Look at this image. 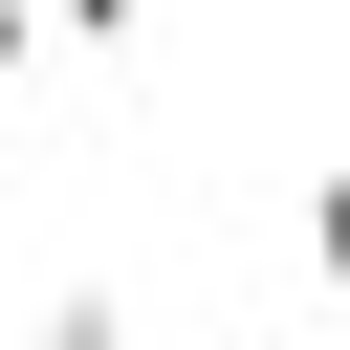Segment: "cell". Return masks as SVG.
I'll return each instance as SVG.
<instances>
[{
    "instance_id": "3",
    "label": "cell",
    "mask_w": 350,
    "mask_h": 350,
    "mask_svg": "<svg viewBox=\"0 0 350 350\" xmlns=\"http://www.w3.org/2000/svg\"><path fill=\"white\" fill-rule=\"evenodd\" d=\"M306 262H328V284H350V175H328V197H306Z\"/></svg>"
},
{
    "instance_id": "4",
    "label": "cell",
    "mask_w": 350,
    "mask_h": 350,
    "mask_svg": "<svg viewBox=\"0 0 350 350\" xmlns=\"http://www.w3.org/2000/svg\"><path fill=\"white\" fill-rule=\"evenodd\" d=\"M22 66H44V22H22V0H0V88H22Z\"/></svg>"
},
{
    "instance_id": "1",
    "label": "cell",
    "mask_w": 350,
    "mask_h": 350,
    "mask_svg": "<svg viewBox=\"0 0 350 350\" xmlns=\"http://www.w3.org/2000/svg\"><path fill=\"white\" fill-rule=\"evenodd\" d=\"M22 22H44V44H131L153 0H22Z\"/></svg>"
},
{
    "instance_id": "2",
    "label": "cell",
    "mask_w": 350,
    "mask_h": 350,
    "mask_svg": "<svg viewBox=\"0 0 350 350\" xmlns=\"http://www.w3.org/2000/svg\"><path fill=\"white\" fill-rule=\"evenodd\" d=\"M22 350H131V328H109V284H66V306H44Z\"/></svg>"
}]
</instances>
